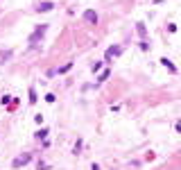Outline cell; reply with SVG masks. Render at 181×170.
Wrapping results in <instances>:
<instances>
[{"mask_svg":"<svg viewBox=\"0 0 181 170\" xmlns=\"http://www.w3.org/2000/svg\"><path fill=\"white\" fill-rule=\"evenodd\" d=\"M30 159H32L30 154H23V157H18V159H14V163H12V166H14V168H21V166H25L27 161H30Z\"/></svg>","mask_w":181,"mask_h":170,"instance_id":"7a4b0ae2","label":"cell"},{"mask_svg":"<svg viewBox=\"0 0 181 170\" xmlns=\"http://www.w3.org/2000/svg\"><path fill=\"white\" fill-rule=\"evenodd\" d=\"M109 75H111V70L107 68V70H104V73L100 75V77H98V82H104V80H109Z\"/></svg>","mask_w":181,"mask_h":170,"instance_id":"ba28073f","label":"cell"},{"mask_svg":"<svg viewBox=\"0 0 181 170\" xmlns=\"http://www.w3.org/2000/svg\"><path fill=\"white\" fill-rule=\"evenodd\" d=\"M84 21L86 23H98V14H95L93 9H88V12H84Z\"/></svg>","mask_w":181,"mask_h":170,"instance_id":"277c9868","label":"cell"},{"mask_svg":"<svg viewBox=\"0 0 181 170\" xmlns=\"http://www.w3.org/2000/svg\"><path fill=\"white\" fill-rule=\"evenodd\" d=\"M100 68H102V61H95V64H93V73H98Z\"/></svg>","mask_w":181,"mask_h":170,"instance_id":"7c38bea8","label":"cell"},{"mask_svg":"<svg viewBox=\"0 0 181 170\" xmlns=\"http://www.w3.org/2000/svg\"><path fill=\"white\" fill-rule=\"evenodd\" d=\"M9 57H12V50H5L3 54H0V61H7V59H9Z\"/></svg>","mask_w":181,"mask_h":170,"instance_id":"9c48e42d","label":"cell"},{"mask_svg":"<svg viewBox=\"0 0 181 170\" xmlns=\"http://www.w3.org/2000/svg\"><path fill=\"white\" fill-rule=\"evenodd\" d=\"M161 61H163V66H168V68L172 70V73H177V68H174V64L170 61V59H165V57H163V59H161Z\"/></svg>","mask_w":181,"mask_h":170,"instance_id":"52a82bcc","label":"cell"},{"mask_svg":"<svg viewBox=\"0 0 181 170\" xmlns=\"http://www.w3.org/2000/svg\"><path fill=\"white\" fill-rule=\"evenodd\" d=\"M70 66H73V64H66V66H61V68H59V70H57V73H66V70H68V68H70Z\"/></svg>","mask_w":181,"mask_h":170,"instance_id":"4fadbf2b","label":"cell"},{"mask_svg":"<svg viewBox=\"0 0 181 170\" xmlns=\"http://www.w3.org/2000/svg\"><path fill=\"white\" fill-rule=\"evenodd\" d=\"M43 34H45V25H41L39 30H36V32H34V34L30 36V43H36V39H41Z\"/></svg>","mask_w":181,"mask_h":170,"instance_id":"5b68a950","label":"cell"},{"mask_svg":"<svg viewBox=\"0 0 181 170\" xmlns=\"http://www.w3.org/2000/svg\"><path fill=\"white\" fill-rule=\"evenodd\" d=\"M45 100H48V102H54L57 98H54V93H48V95H45Z\"/></svg>","mask_w":181,"mask_h":170,"instance_id":"5bb4252c","label":"cell"},{"mask_svg":"<svg viewBox=\"0 0 181 170\" xmlns=\"http://www.w3.org/2000/svg\"><path fill=\"white\" fill-rule=\"evenodd\" d=\"M52 7H54V3H50V0H43V3H39V7H36V12H50Z\"/></svg>","mask_w":181,"mask_h":170,"instance_id":"3957f363","label":"cell"},{"mask_svg":"<svg viewBox=\"0 0 181 170\" xmlns=\"http://www.w3.org/2000/svg\"><path fill=\"white\" fill-rule=\"evenodd\" d=\"M118 54H120V48H118V45H111V48H107V52H104V59L111 61L113 57H118Z\"/></svg>","mask_w":181,"mask_h":170,"instance_id":"6da1fadb","label":"cell"},{"mask_svg":"<svg viewBox=\"0 0 181 170\" xmlns=\"http://www.w3.org/2000/svg\"><path fill=\"white\" fill-rule=\"evenodd\" d=\"M91 170H100V166H98V163H93V166H91Z\"/></svg>","mask_w":181,"mask_h":170,"instance_id":"9a60e30c","label":"cell"},{"mask_svg":"<svg viewBox=\"0 0 181 170\" xmlns=\"http://www.w3.org/2000/svg\"><path fill=\"white\" fill-rule=\"evenodd\" d=\"M136 32L143 36V41H145V34H147V30H145V23H136Z\"/></svg>","mask_w":181,"mask_h":170,"instance_id":"8992f818","label":"cell"},{"mask_svg":"<svg viewBox=\"0 0 181 170\" xmlns=\"http://www.w3.org/2000/svg\"><path fill=\"white\" fill-rule=\"evenodd\" d=\"M30 102H32V105L36 102V91H34V89H30Z\"/></svg>","mask_w":181,"mask_h":170,"instance_id":"30bf717a","label":"cell"},{"mask_svg":"<svg viewBox=\"0 0 181 170\" xmlns=\"http://www.w3.org/2000/svg\"><path fill=\"white\" fill-rule=\"evenodd\" d=\"M36 136H39V138H43V141H45V136H48V129H39V134H36Z\"/></svg>","mask_w":181,"mask_h":170,"instance_id":"8fae6325","label":"cell"}]
</instances>
